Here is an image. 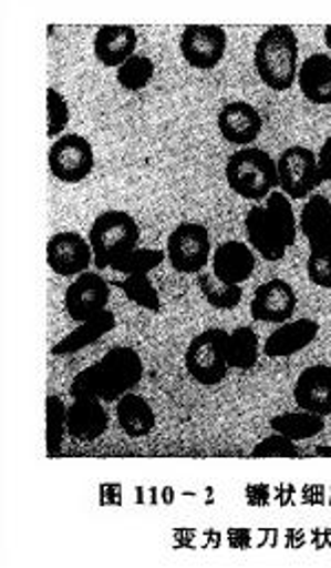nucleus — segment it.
Returning a JSON list of instances; mask_svg holds the SVG:
<instances>
[{"instance_id":"obj_1","label":"nucleus","mask_w":331,"mask_h":568,"mask_svg":"<svg viewBox=\"0 0 331 568\" xmlns=\"http://www.w3.org/2000/svg\"><path fill=\"white\" fill-rule=\"evenodd\" d=\"M144 376V363L137 349L120 345L108 349L97 363L82 369L69 387L71 398H100L102 403H117L131 394Z\"/></svg>"},{"instance_id":"obj_2","label":"nucleus","mask_w":331,"mask_h":568,"mask_svg":"<svg viewBox=\"0 0 331 568\" xmlns=\"http://www.w3.org/2000/svg\"><path fill=\"white\" fill-rule=\"evenodd\" d=\"M246 233L250 246L266 262H281L297 244V215L292 200L277 189L266 206H252L246 215Z\"/></svg>"},{"instance_id":"obj_3","label":"nucleus","mask_w":331,"mask_h":568,"mask_svg":"<svg viewBox=\"0 0 331 568\" xmlns=\"http://www.w3.org/2000/svg\"><path fill=\"white\" fill-rule=\"evenodd\" d=\"M255 69L272 91H290L299 78V38L290 24L268 27L255 44Z\"/></svg>"},{"instance_id":"obj_4","label":"nucleus","mask_w":331,"mask_h":568,"mask_svg":"<svg viewBox=\"0 0 331 568\" xmlns=\"http://www.w3.org/2000/svg\"><path fill=\"white\" fill-rule=\"evenodd\" d=\"M226 182L248 202L268 200L279 189L277 160L259 146L239 149L226 162Z\"/></svg>"},{"instance_id":"obj_5","label":"nucleus","mask_w":331,"mask_h":568,"mask_svg":"<svg viewBox=\"0 0 331 568\" xmlns=\"http://www.w3.org/2000/svg\"><path fill=\"white\" fill-rule=\"evenodd\" d=\"M139 226L126 211H104L100 213L89 231V242L93 248V264L100 271H111L128 253L137 251Z\"/></svg>"},{"instance_id":"obj_6","label":"nucleus","mask_w":331,"mask_h":568,"mask_svg":"<svg viewBox=\"0 0 331 568\" xmlns=\"http://www.w3.org/2000/svg\"><path fill=\"white\" fill-rule=\"evenodd\" d=\"M228 336L230 332L221 327H208L188 343L184 354V365H186V372L199 385L213 387L228 376L230 372Z\"/></svg>"},{"instance_id":"obj_7","label":"nucleus","mask_w":331,"mask_h":568,"mask_svg":"<svg viewBox=\"0 0 331 568\" xmlns=\"http://www.w3.org/2000/svg\"><path fill=\"white\" fill-rule=\"evenodd\" d=\"M213 242L204 224L184 222L166 242V260L182 275H199L213 262Z\"/></svg>"},{"instance_id":"obj_8","label":"nucleus","mask_w":331,"mask_h":568,"mask_svg":"<svg viewBox=\"0 0 331 568\" xmlns=\"http://www.w3.org/2000/svg\"><path fill=\"white\" fill-rule=\"evenodd\" d=\"M279 189L290 200H310L312 193L323 184V175L319 169V155L301 144L288 146L279 160Z\"/></svg>"},{"instance_id":"obj_9","label":"nucleus","mask_w":331,"mask_h":568,"mask_svg":"<svg viewBox=\"0 0 331 568\" xmlns=\"http://www.w3.org/2000/svg\"><path fill=\"white\" fill-rule=\"evenodd\" d=\"M95 166V153L86 138L66 133L58 138L49 149V171L62 184L84 182Z\"/></svg>"},{"instance_id":"obj_10","label":"nucleus","mask_w":331,"mask_h":568,"mask_svg":"<svg viewBox=\"0 0 331 568\" xmlns=\"http://www.w3.org/2000/svg\"><path fill=\"white\" fill-rule=\"evenodd\" d=\"M228 49V33L219 24H188L179 38L184 60L199 71L215 69Z\"/></svg>"},{"instance_id":"obj_11","label":"nucleus","mask_w":331,"mask_h":568,"mask_svg":"<svg viewBox=\"0 0 331 568\" xmlns=\"http://www.w3.org/2000/svg\"><path fill=\"white\" fill-rule=\"evenodd\" d=\"M46 264L58 277H80L93 264V248L84 235L64 231L46 242Z\"/></svg>"},{"instance_id":"obj_12","label":"nucleus","mask_w":331,"mask_h":568,"mask_svg":"<svg viewBox=\"0 0 331 568\" xmlns=\"http://www.w3.org/2000/svg\"><path fill=\"white\" fill-rule=\"evenodd\" d=\"M111 301V284L100 273H84L73 280L64 292V310L71 321L84 323L106 310Z\"/></svg>"},{"instance_id":"obj_13","label":"nucleus","mask_w":331,"mask_h":568,"mask_svg":"<svg viewBox=\"0 0 331 568\" xmlns=\"http://www.w3.org/2000/svg\"><path fill=\"white\" fill-rule=\"evenodd\" d=\"M297 305L299 296L294 285L286 280H270L255 290L250 314L255 321L281 325L294 316Z\"/></svg>"},{"instance_id":"obj_14","label":"nucleus","mask_w":331,"mask_h":568,"mask_svg":"<svg viewBox=\"0 0 331 568\" xmlns=\"http://www.w3.org/2000/svg\"><path fill=\"white\" fill-rule=\"evenodd\" d=\"M217 126L226 142L246 149L248 144H255L263 133V118L255 104L237 100L228 102L219 111Z\"/></svg>"},{"instance_id":"obj_15","label":"nucleus","mask_w":331,"mask_h":568,"mask_svg":"<svg viewBox=\"0 0 331 568\" xmlns=\"http://www.w3.org/2000/svg\"><path fill=\"white\" fill-rule=\"evenodd\" d=\"M321 325L314 318H297L281 323L263 343V354L272 361L290 358L297 352L310 347L319 338Z\"/></svg>"},{"instance_id":"obj_16","label":"nucleus","mask_w":331,"mask_h":568,"mask_svg":"<svg viewBox=\"0 0 331 568\" xmlns=\"http://www.w3.org/2000/svg\"><path fill=\"white\" fill-rule=\"evenodd\" d=\"M137 31L131 24H104L93 38V53L100 64L120 69L128 58L135 55Z\"/></svg>"},{"instance_id":"obj_17","label":"nucleus","mask_w":331,"mask_h":568,"mask_svg":"<svg viewBox=\"0 0 331 568\" xmlns=\"http://www.w3.org/2000/svg\"><path fill=\"white\" fill-rule=\"evenodd\" d=\"M294 400L299 409L331 416V365L306 367L297 378Z\"/></svg>"},{"instance_id":"obj_18","label":"nucleus","mask_w":331,"mask_h":568,"mask_svg":"<svg viewBox=\"0 0 331 568\" xmlns=\"http://www.w3.org/2000/svg\"><path fill=\"white\" fill-rule=\"evenodd\" d=\"M108 429V412L100 398H73L66 409V434L80 443H93Z\"/></svg>"},{"instance_id":"obj_19","label":"nucleus","mask_w":331,"mask_h":568,"mask_svg":"<svg viewBox=\"0 0 331 568\" xmlns=\"http://www.w3.org/2000/svg\"><path fill=\"white\" fill-rule=\"evenodd\" d=\"M257 268L255 253L244 242H224L213 253V273L226 284H246Z\"/></svg>"},{"instance_id":"obj_20","label":"nucleus","mask_w":331,"mask_h":568,"mask_svg":"<svg viewBox=\"0 0 331 568\" xmlns=\"http://www.w3.org/2000/svg\"><path fill=\"white\" fill-rule=\"evenodd\" d=\"M299 231L310 244V251L331 246V202L325 195H312L299 217Z\"/></svg>"},{"instance_id":"obj_21","label":"nucleus","mask_w":331,"mask_h":568,"mask_svg":"<svg viewBox=\"0 0 331 568\" xmlns=\"http://www.w3.org/2000/svg\"><path fill=\"white\" fill-rule=\"evenodd\" d=\"M297 80L312 104H331V55L314 53L303 60Z\"/></svg>"},{"instance_id":"obj_22","label":"nucleus","mask_w":331,"mask_h":568,"mask_svg":"<svg viewBox=\"0 0 331 568\" xmlns=\"http://www.w3.org/2000/svg\"><path fill=\"white\" fill-rule=\"evenodd\" d=\"M115 314L111 310H104L102 314H97L91 321L77 323V327L73 332H69L64 338H60L53 347H51V356H71L93 343H97L104 334H108L115 327Z\"/></svg>"},{"instance_id":"obj_23","label":"nucleus","mask_w":331,"mask_h":568,"mask_svg":"<svg viewBox=\"0 0 331 568\" xmlns=\"http://www.w3.org/2000/svg\"><path fill=\"white\" fill-rule=\"evenodd\" d=\"M117 425L128 438H144L155 429V409L139 394H126L115 407Z\"/></svg>"},{"instance_id":"obj_24","label":"nucleus","mask_w":331,"mask_h":568,"mask_svg":"<svg viewBox=\"0 0 331 568\" xmlns=\"http://www.w3.org/2000/svg\"><path fill=\"white\" fill-rule=\"evenodd\" d=\"M270 427L277 434L299 443V440H310V438L319 436L325 429V418L319 414L299 409V412H286V414L275 416L270 420Z\"/></svg>"},{"instance_id":"obj_25","label":"nucleus","mask_w":331,"mask_h":568,"mask_svg":"<svg viewBox=\"0 0 331 568\" xmlns=\"http://www.w3.org/2000/svg\"><path fill=\"white\" fill-rule=\"evenodd\" d=\"M259 361V336L252 327H237L228 336L230 369H252Z\"/></svg>"},{"instance_id":"obj_26","label":"nucleus","mask_w":331,"mask_h":568,"mask_svg":"<svg viewBox=\"0 0 331 568\" xmlns=\"http://www.w3.org/2000/svg\"><path fill=\"white\" fill-rule=\"evenodd\" d=\"M197 284L201 290V296L206 298V303L215 310H235L241 298H244V287L241 285L226 284L221 280L215 277V273H199L197 275Z\"/></svg>"},{"instance_id":"obj_27","label":"nucleus","mask_w":331,"mask_h":568,"mask_svg":"<svg viewBox=\"0 0 331 568\" xmlns=\"http://www.w3.org/2000/svg\"><path fill=\"white\" fill-rule=\"evenodd\" d=\"M155 75V62L148 55H139L135 53L133 58H128L120 69H117V84L124 91L137 93L142 89H146L151 84Z\"/></svg>"},{"instance_id":"obj_28","label":"nucleus","mask_w":331,"mask_h":568,"mask_svg":"<svg viewBox=\"0 0 331 568\" xmlns=\"http://www.w3.org/2000/svg\"><path fill=\"white\" fill-rule=\"evenodd\" d=\"M46 454L55 456L66 434V405L60 396H46Z\"/></svg>"},{"instance_id":"obj_29","label":"nucleus","mask_w":331,"mask_h":568,"mask_svg":"<svg viewBox=\"0 0 331 568\" xmlns=\"http://www.w3.org/2000/svg\"><path fill=\"white\" fill-rule=\"evenodd\" d=\"M120 290L126 294V298L144 310L151 312H159L162 310V301H159V292L155 290V285L151 282L148 275H128L120 282Z\"/></svg>"},{"instance_id":"obj_30","label":"nucleus","mask_w":331,"mask_h":568,"mask_svg":"<svg viewBox=\"0 0 331 568\" xmlns=\"http://www.w3.org/2000/svg\"><path fill=\"white\" fill-rule=\"evenodd\" d=\"M166 260L164 251H153V248H137L128 253L124 260H120L111 271L122 273V275H151L155 268H159Z\"/></svg>"},{"instance_id":"obj_31","label":"nucleus","mask_w":331,"mask_h":568,"mask_svg":"<svg viewBox=\"0 0 331 568\" xmlns=\"http://www.w3.org/2000/svg\"><path fill=\"white\" fill-rule=\"evenodd\" d=\"M46 135L49 138H62V131L66 129L69 120H71V111H69V102L66 98L58 91V89H46Z\"/></svg>"},{"instance_id":"obj_32","label":"nucleus","mask_w":331,"mask_h":568,"mask_svg":"<svg viewBox=\"0 0 331 568\" xmlns=\"http://www.w3.org/2000/svg\"><path fill=\"white\" fill-rule=\"evenodd\" d=\"M252 456L255 458H299L301 449L294 440L275 432L272 436H268L259 445H255Z\"/></svg>"},{"instance_id":"obj_33","label":"nucleus","mask_w":331,"mask_h":568,"mask_svg":"<svg viewBox=\"0 0 331 568\" xmlns=\"http://www.w3.org/2000/svg\"><path fill=\"white\" fill-rule=\"evenodd\" d=\"M308 280L323 290H331V246L321 251H310Z\"/></svg>"},{"instance_id":"obj_34","label":"nucleus","mask_w":331,"mask_h":568,"mask_svg":"<svg viewBox=\"0 0 331 568\" xmlns=\"http://www.w3.org/2000/svg\"><path fill=\"white\" fill-rule=\"evenodd\" d=\"M317 155H319V169H321L323 182H331V138L325 140V144Z\"/></svg>"},{"instance_id":"obj_35","label":"nucleus","mask_w":331,"mask_h":568,"mask_svg":"<svg viewBox=\"0 0 331 568\" xmlns=\"http://www.w3.org/2000/svg\"><path fill=\"white\" fill-rule=\"evenodd\" d=\"M314 456H317V458H331V445H319V447L314 449Z\"/></svg>"},{"instance_id":"obj_36","label":"nucleus","mask_w":331,"mask_h":568,"mask_svg":"<svg viewBox=\"0 0 331 568\" xmlns=\"http://www.w3.org/2000/svg\"><path fill=\"white\" fill-rule=\"evenodd\" d=\"M323 38H325V44H328V49L331 51V24L325 27V33H323Z\"/></svg>"}]
</instances>
